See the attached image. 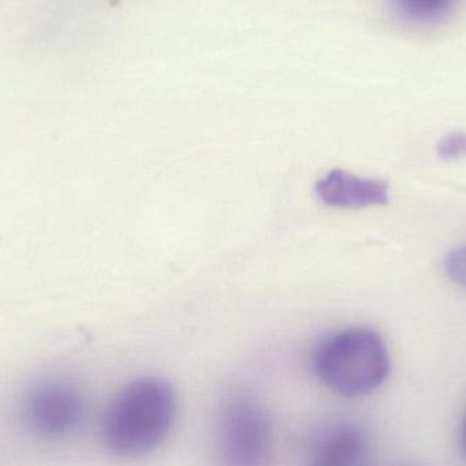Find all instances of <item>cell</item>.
<instances>
[{"instance_id": "6", "label": "cell", "mask_w": 466, "mask_h": 466, "mask_svg": "<svg viewBox=\"0 0 466 466\" xmlns=\"http://www.w3.org/2000/svg\"><path fill=\"white\" fill-rule=\"evenodd\" d=\"M315 191L322 204L339 209L382 207L390 198L385 180L358 177L342 169H333L318 180Z\"/></svg>"}, {"instance_id": "8", "label": "cell", "mask_w": 466, "mask_h": 466, "mask_svg": "<svg viewBox=\"0 0 466 466\" xmlns=\"http://www.w3.org/2000/svg\"><path fill=\"white\" fill-rule=\"evenodd\" d=\"M437 153L445 161L464 160L466 158V133L453 131L438 142Z\"/></svg>"}, {"instance_id": "1", "label": "cell", "mask_w": 466, "mask_h": 466, "mask_svg": "<svg viewBox=\"0 0 466 466\" xmlns=\"http://www.w3.org/2000/svg\"><path fill=\"white\" fill-rule=\"evenodd\" d=\"M177 410V394L166 380H133L106 408L101 429L104 445L120 459L147 456L168 437Z\"/></svg>"}, {"instance_id": "9", "label": "cell", "mask_w": 466, "mask_h": 466, "mask_svg": "<svg viewBox=\"0 0 466 466\" xmlns=\"http://www.w3.org/2000/svg\"><path fill=\"white\" fill-rule=\"evenodd\" d=\"M446 276L460 287L466 289V246L454 248L446 255L443 262Z\"/></svg>"}, {"instance_id": "3", "label": "cell", "mask_w": 466, "mask_h": 466, "mask_svg": "<svg viewBox=\"0 0 466 466\" xmlns=\"http://www.w3.org/2000/svg\"><path fill=\"white\" fill-rule=\"evenodd\" d=\"M218 449L224 466H270L274 454L273 421L262 402L235 394L218 420Z\"/></svg>"}, {"instance_id": "2", "label": "cell", "mask_w": 466, "mask_h": 466, "mask_svg": "<svg viewBox=\"0 0 466 466\" xmlns=\"http://www.w3.org/2000/svg\"><path fill=\"white\" fill-rule=\"evenodd\" d=\"M390 355L383 337L366 326H352L323 337L312 353L318 380L339 396H367L390 374Z\"/></svg>"}, {"instance_id": "4", "label": "cell", "mask_w": 466, "mask_h": 466, "mask_svg": "<svg viewBox=\"0 0 466 466\" xmlns=\"http://www.w3.org/2000/svg\"><path fill=\"white\" fill-rule=\"evenodd\" d=\"M85 416L81 391L62 380H49L33 389L26 401L27 424L44 438H62L76 431Z\"/></svg>"}, {"instance_id": "10", "label": "cell", "mask_w": 466, "mask_h": 466, "mask_svg": "<svg viewBox=\"0 0 466 466\" xmlns=\"http://www.w3.org/2000/svg\"><path fill=\"white\" fill-rule=\"evenodd\" d=\"M461 449L462 451H464V456L466 457V413L461 426Z\"/></svg>"}, {"instance_id": "7", "label": "cell", "mask_w": 466, "mask_h": 466, "mask_svg": "<svg viewBox=\"0 0 466 466\" xmlns=\"http://www.w3.org/2000/svg\"><path fill=\"white\" fill-rule=\"evenodd\" d=\"M401 21L415 26H432L446 21L459 7L460 0H389Z\"/></svg>"}, {"instance_id": "5", "label": "cell", "mask_w": 466, "mask_h": 466, "mask_svg": "<svg viewBox=\"0 0 466 466\" xmlns=\"http://www.w3.org/2000/svg\"><path fill=\"white\" fill-rule=\"evenodd\" d=\"M304 466H374L369 435L350 421L331 424L315 438Z\"/></svg>"}]
</instances>
